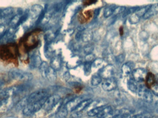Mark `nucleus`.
<instances>
[{"label": "nucleus", "instance_id": "39448f33", "mask_svg": "<svg viewBox=\"0 0 158 118\" xmlns=\"http://www.w3.org/2000/svg\"><path fill=\"white\" fill-rule=\"evenodd\" d=\"M61 99L58 95L54 94L48 96L43 107L44 109L46 111H51L59 103Z\"/></svg>", "mask_w": 158, "mask_h": 118}, {"label": "nucleus", "instance_id": "5701e85b", "mask_svg": "<svg viewBox=\"0 0 158 118\" xmlns=\"http://www.w3.org/2000/svg\"><path fill=\"white\" fill-rule=\"evenodd\" d=\"M106 106H101L98 107L94 108L90 110L87 113V115L90 117L94 116H97L99 113L101 112L106 107Z\"/></svg>", "mask_w": 158, "mask_h": 118}, {"label": "nucleus", "instance_id": "e433bc0d", "mask_svg": "<svg viewBox=\"0 0 158 118\" xmlns=\"http://www.w3.org/2000/svg\"></svg>", "mask_w": 158, "mask_h": 118}, {"label": "nucleus", "instance_id": "2eb2a0df", "mask_svg": "<svg viewBox=\"0 0 158 118\" xmlns=\"http://www.w3.org/2000/svg\"><path fill=\"white\" fill-rule=\"evenodd\" d=\"M157 14H158V3H156L151 5L148 11L144 15L143 18L144 19H148Z\"/></svg>", "mask_w": 158, "mask_h": 118}, {"label": "nucleus", "instance_id": "c756f323", "mask_svg": "<svg viewBox=\"0 0 158 118\" xmlns=\"http://www.w3.org/2000/svg\"><path fill=\"white\" fill-rule=\"evenodd\" d=\"M92 66V64H90L89 62H86L85 64L84 67V70L85 74H89L91 72Z\"/></svg>", "mask_w": 158, "mask_h": 118}, {"label": "nucleus", "instance_id": "4be33fe9", "mask_svg": "<svg viewBox=\"0 0 158 118\" xmlns=\"http://www.w3.org/2000/svg\"><path fill=\"white\" fill-rule=\"evenodd\" d=\"M68 111L67 109L65 106H61L56 115V118H65L66 117Z\"/></svg>", "mask_w": 158, "mask_h": 118}, {"label": "nucleus", "instance_id": "6e6552de", "mask_svg": "<svg viewBox=\"0 0 158 118\" xmlns=\"http://www.w3.org/2000/svg\"><path fill=\"white\" fill-rule=\"evenodd\" d=\"M85 99H87L84 96L74 97L73 99L69 101L65 106L68 111L72 112V111H75V109L78 106L82 101L85 100Z\"/></svg>", "mask_w": 158, "mask_h": 118}, {"label": "nucleus", "instance_id": "20e7f679", "mask_svg": "<svg viewBox=\"0 0 158 118\" xmlns=\"http://www.w3.org/2000/svg\"><path fill=\"white\" fill-rule=\"evenodd\" d=\"M47 98L37 103L28 104L23 109V114L25 116H29L35 114V113L40 110L41 108L43 107L44 104Z\"/></svg>", "mask_w": 158, "mask_h": 118}, {"label": "nucleus", "instance_id": "a878e982", "mask_svg": "<svg viewBox=\"0 0 158 118\" xmlns=\"http://www.w3.org/2000/svg\"><path fill=\"white\" fill-rule=\"evenodd\" d=\"M20 17V15L17 14L14 16L13 18H12L11 20H10V23H9V24H10V26H12V27H14L15 28L18 23L19 21Z\"/></svg>", "mask_w": 158, "mask_h": 118}, {"label": "nucleus", "instance_id": "c9c22d12", "mask_svg": "<svg viewBox=\"0 0 158 118\" xmlns=\"http://www.w3.org/2000/svg\"><path fill=\"white\" fill-rule=\"evenodd\" d=\"M157 100H157V101H156V104H157L158 105V99H157Z\"/></svg>", "mask_w": 158, "mask_h": 118}, {"label": "nucleus", "instance_id": "ddd939ff", "mask_svg": "<svg viewBox=\"0 0 158 118\" xmlns=\"http://www.w3.org/2000/svg\"><path fill=\"white\" fill-rule=\"evenodd\" d=\"M43 11V7L40 5L35 4L32 6L29 12V16L32 19H36L39 18Z\"/></svg>", "mask_w": 158, "mask_h": 118}, {"label": "nucleus", "instance_id": "393cba45", "mask_svg": "<svg viewBox=\"0 0 158 118\" xmlns=\"http://www.w3.org/2000/svg\"><path fill=\"white\" fill-rule=\"evenodd\" d=\"M28 104L27 101V97H25L21 99L20 101L17 104L16 108L17 110H21V109H24L27 105Z\"/></svg>", "mask_w": 158, "mask_h": 118}, {"label": "nucleus", "instance_id": "b1692460", "mask_svg": "<svg viewBox=\"0 0 158 118\" xmlns=\"http://www.w3.org/2000/svg\"><path fill=\"white\" fill-rule=\"evenodd\" d=\"M116 7L115 5H110L106 7L104 11V16L105 18H108L114 14Z\"/></svg>", "mask_w": 158, "mask_h": 118}, {"label": "nucleus", "instance_id": "c85d7f7f", "mask_svg": "<svg viewBox=\"0 0 158 118\" xmlns=\"http://www.w3.org/2000/svg\"><path fill=\"white\" fill-rule=\"evenodd\" d=\"M103 64V60L101 59H95L94 61V62L92 63V66H93L94 67L98 68L100 67Z\"/></svg>", "mask_w": 158, "mask_h": 118}, {"label": "nucleus", "instance_id": "f8f14e48", "mask_svg": "<svg viewBox=\"0 0 158 118\" xmlns=\"http://www.w3.org/2000/svg\"><path fill=\"white\" fill-rule=\"evenodd\" d=\"M145 82L146 86L149 89H151L153 87L156 88L158 86L157 81L156 79L155 75L151 72H148L147 74Z\"/></svg>", "mask_w": 158, "mask_h": 118}, {"label": "nucleus", "instance_id": "f257e3e1", "mask_svg": "<svg viewBox=\"0 0 158 118\" xmlns=\"http://www.w3.org/2000/svg\"><path fill=\"white\" fill-rule=\"evenodd\" d=\"M39 68L42 76L49 81H54L57 79L56 71L49 66L47 62H42Z\"/></svg>", "mask_w": 158, "mask_h": 118}, {"label": "nucleus", "instance_id": "72a5a7b5", "mask_svg": "<svg viewBox=\"0 0 158 118\" xmlns=\"http://www.w3.org/2000/svg\"><path fill=\"white\" fill-rule=\"evenodd\" d=\"M119 33L120 35L121 36H123V33H124V31H123V26H121L119 28Z\"/></svg>", "mask_w": 158, "mask_h": 118}, {"label": "nucleus", "instance_id": "7ed1b4c3", "mask_svg": "<svg viewBox=\"0 0 158 118\" xmlns=\"http://www.w3.org/2000/svg\"><path fill=\"white\" fill-rule=\"evenodd\" d=\"M48 92L46 89H40L31 94L27 97L28 104L37 103L48 97Z\"/></svg>", "mask_w": 158, "mask_h": 118}, {"label": "nucleus", "instance_id": "7c9ffc66", "mask_svg": "<svg viewBox=\"0 0 158 118\" xmlns=\"http://www.w3.org/2000/svg\"><path fill=\"white\" fill-rule=\"evenodd\" d=\"M131 118H153L152 116L148 114H138L134 116Z\"/></svg>", "mask_w": 158, "mask_h": 118}, {"label": "nucleus", "instance_id": "f03ea898", "mask_svg": "<svg viewBox=\"0 0 158 118\" xmlns=\"http://www.w3.org/2000/svg\"><path fill=\"white\" fill-rule=\"evenodd\" d=\"M8 76L12 79L21 81H29L33 78V75L30 72L18 69L10 70L8 72Z\"/></svg>", "mask_w": 158, "mask_h": 118}, {"label": "nucleus", "instance_id": "a211bd4d", "mask_svg": "<svg viewBox=\"0 0 158 118\" xmlns=\"http://www.w3.org/2000/svg\"><path fill=\"white\" fill-rule=\"evenodd\" d=\"M50 66L55 70L58 71L61 68V60L58 56L54 57L51 60Z\"/></svg>", "mask_w": 158, "mask_h": 118}, {"label": "nucleus", "instance_id": "0eeeda50", "mask_svg": "<svg viewBox=\"0 0 158 118\" xmlns=\"http://www.w3.org/2000/svg\"><path fill=\"white\" fill-rule=\"evenodd\" d=\"M102 89L106 92H111L117 88L118 84L114 78H109L105 79L101 83Z\"/></svg>", "mask_w": 158, "mask_h": 118}, {"label": "nucleus", "instance_id": "bb28decb", "mask_svg": "<svg viewBox=\"0 0 158 118\" xmlns=\"http://www.w3.org/2000/svg\"><path fill=\"white\" fill-rule=\"evenodd\" d=\"M93 38L92 33L90 31H86L82 35V40L85 42H88L91 40Z\"/></svg>", "mask_w": 158, "mask_h": 118}, {"label": "nucleus", "instance_id": "412c9836", "mask_svg": "<svg viewBox=\"0 0 158 118\" xmlns=\"http://www.w3.org/2000/svg\"><path fill=\"white\" fill-rule=\"evenodd\" d=\"M91 84L93 86H97L102 82V78L98 73L94 74L92 77Z\"/></svg>", "mask_w": 158, "mask_h": 118}, {"label": "nucleus", "instance_id": "aec40b11", "mask_svg": "<svg viewBox=\"0 0 158 118\" xmlns=\"http://www.w3.org/2000/svg\"><path fill=\"white\" fill-rule=\"evenodd\" d=\"M128 88L133 92H138L139 87L137 86V82L133 79H130L127 83Z\"/></svg>", "mask_w": 158, "mask_h": 118}, {"label": "nucleus", "instance_id": "423d86ee", "mask_svg": "<svg viewBox=\"0 0 158 118\" xmlns=\"http://www.w3.org/2000/svg\"><path fill=\"white\" fill-rule=\"evenodd\" d=\"M137 92L139 96L144 101L149 103L153 101V94L146 85H140Z\"/></svg>", "mask_w": 158, "mask_h": 118}, {"label": "nucleus", "instance_id": "4468645a", "mask_svg": "<svg viewBox=\"0 0 158 118\" xmlns=\"http://www.w3.org/2000/svg\"><path fill=\"white\" fill-rule=\"evenodd\" d=\"M42 63L41 59L39 55H33L30 58L29 67L31 69L37 68L40 67Z\"/></svg>", "mask_w": 158, "mask_h": 118}, {"label": "nucleus", "instance_id": "cd10ccee", "mask_svg": "<svg viewBox=\"0 0 158 118\" xmlns=\"http://www.w3.org/2000/svg\"><path fill=\"white\" fill-rule=\"evenodd\" d=\"M52 12L51 11H49V12L45 13L42 19V23L44 25L46 24L50 20V18L52 17Z\"/></svg>", "mask_w": 158, "mask_h": 118}, {"label": "nucleus", "instance_id": "6ab92c4d", "mask_svg": "<svg viewBox=\"0 0 158 118\" xmlns=\"http://www.w3.org/2000/svg\"><path fill=\"white\" fill-rule=\"evenodd\" d=\"M14 12V8L12 7H8L3 8V9H0L1 18L9 16L12 15Z\"/></svg>", "mask_w": 158, "mask_h": 118}, {"label": "nucleus", "instance_id": "9b49d317", "mask_svg": "<svg viewBox=\"0 0 158 118\" xmlns=\"http://www.w3.org/2000/svg\"><path fill=\"white\" fill-rule=\"evenodd\" d=\"M94 15V11L93 10H88L84 11L83 12H81L79 14L78 18L79 21L81 24L87 23L90 21Z\"/></svg>", "mask_w": 158, "mask_h": 118}, {"label": "nucleus", "instance_id": "f704fd0d", "mask_svg": "<svg viewBox=\"0 0 158 118\" xmlns=\"http://www.w3.org/2000/svg\"><path fill=\"white\" fill-rule=\"evenodd\" d=\"M4 83L2 81L0 80V90L2 89V86H3Z\"/></svg>", "mask_w": 158, "mask_h": 118}, {"label": "nucleus", "instance_id": "9d476101", "mask_svg": "<svg viewBox=\"0 0 158 118\" xmlns=\"http://www.w3.org/2000/svg\"><path fill=\"white\" fill-rule=\"evenodd\" d=\"M146 71L143 68H137L134 70L132 72V79L136 82H141L144 81L146 77Z\"/></svg>", "mask_w": 158, "mask_h": 118}, {"label": "nucleus", "instance_id": "473e14b6", "mask_svg": "<svg viewBox=\"0 0 158 118\" xmlns=\"http://www.w3.org/2000/svg\"><path fill=\"white\" fill-rule=\"evenodd\" d=\"M97 1H90V0H88V1H85L83 2V5L85 6H89L90 5L93 4L95 3Z\"/></svg>", "mask_w": 158, "mask_h": 118}, {"label": "nucleus", "instance_id": "2f4dec72", "mask_svg": "<svg viewBox=\"0 0 158 118\" xmlns=\"http://www.w3.org/2000/svg\"><path fill=\"white\" fill-rule=\"evenodd\" d=\"M95 57L93 55L91 54H89L87 55L85 57V60L86 62H89L90 63L91 61L94 60Z\"/></svg>", "mask_w": 158, "mask_h": 118}, {"label": "nucleus", "instance_id": "dca6fc26", "mask_svg": "<svg viewBox=\"0 0 158 118\" xmlns=\"http://www.w3.org/2000/svg\"><path fill=\"white\" fill-rule=\"evenodd\" d=\"M134 65L132 63L127 62L123 64L122 67V71L123 74L125 76H128L134 70Z\"/></svg>", "mask_w": 158, "mask_h": 118}, {"label": "nucleus", "instance_id": "1a4fd4ad", "mask_svg": "<svg viewBox=\"0 0 158 118\" xmlns=\"http://www.w3.org/2000/svg\"><path fill=\"white\" fill-rule=\"evenodd\" d=\"M115 72L114 67L111 65H108L102 67L99 71L98 74L101 78L104 79L112 78Z\"/></svg>", "mask_w": 158, "mask_h": 118}, {"label": "nucleus", "instance_id": "f3484780", "mask_svg": "<svg viewBox=\"0 0 158 118\" xmlns=\"http://www.w3.org/2000/svg\"><path fill=\"white\" fill-rule=\"evenodd\" d=\"M93 102V100L91 99H87L84 100L76 108L75 110V112L80 113L81 111L84 110L86 107L89 106L91 104H92Z\"/></svg>", "mask_w": 158, "mask_h": 118}]
</instances>
